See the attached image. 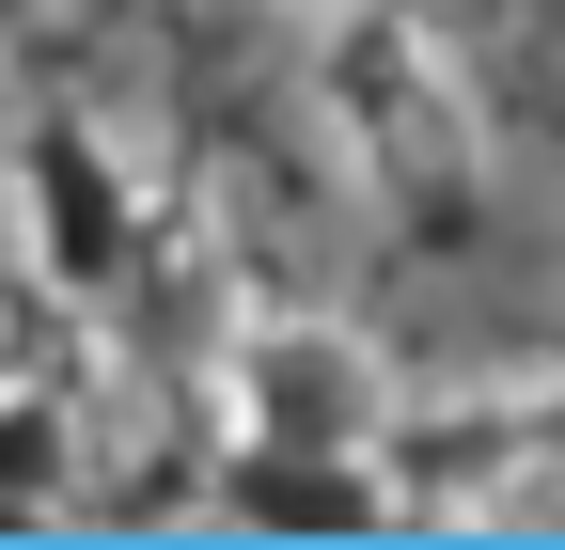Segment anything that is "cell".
Listing matches in <instances>:
<instances>
[{"instance_id": "cell-7", "label": "cell", "mask_w": 565, "mask_h": 550, "mask_svg": "<svg viewBox=\"0 0 565 550\" xmlns=\"http://www.w3.org/2000/svg\"><path fill=\"white\" fill-rule=\"evenodd\" d=\"M17 17H32V0H0V32H17Z\"/></svg>"}, {"instance_id": "cell-6", "label": "cell", "mask_w": 565, "mask_h": 550, "mask_svg": "<svg viewBox=\"0 0 565 550\" xmlns=\"http://www.w3.org/2000/svg\"><path fill=\"white\" fill-rule=\"evenodd\" d=\"M252 17H330V0H252Z\"/></svg>"}, {"instance_id": "cell-3", "label": "cell", "mask_w": 565, "mask_h": 550, "mask_svg": "<svg viewBox=\"0 0 565 550\" xmlns=\"http://www.w3.org/2000/svg\"><path fill=\"white\" fill-rule=\"evenodd\" d=\"M17 236H32V267L47 284H126V252H141V189H126V158L95 142V126H32L17 142Z\"/></svg>"}, {"instance_id": "cell-4", "label": "cell", "mask_w": 565, "mask_h": 550, "mask_svg": "<svg viewBox=\"0 0 565 550\" xmlns=\"http://www.w3.org/2000/svg\"><path fill=\"white\" fill-rule=\"evenodd\" d=\"M221 519L252 535H393V456L377 441H221Z\"/></svg>"}, {"instance_id": "cell-2", "label": "cell", "mask_w": 565, "mask_h": 550, "mask_svg": "<svg viewBox=\"0 0 565 550\" xmlns=\"http://www.w3.org/2000/svg\"><path fill=\"white\" fill-rule=\"evenodd\" d=\"M393 425V362L345 315H236L221 330V441H377Z\"/></svg>"}, {"instance_id": "cell-5", "label": "cell", "mask_w": 565, "mask_h": 550, "mask_svg": "<svg viewBox=\"0 0 565 550\" xmlns=\"http://www.w3.org/2000/svg\"><path fill=\"white\" fill-rule=\"evenodd\" d=\"M63 488H79V409L32 393V378H0V519H47Z\"/></svg>"}, {"instance_id": "cell-1", "label": "cell", "mask_w": 565, "mask_h": 550, "mask_svg": "<svg viewBox=\"0 0 565 550\" xmlns=\"http://www.w3.org/2000/svg\"><path fill=\"white\" fill-rule=\"evenodd\" d=\"M315 110H330L345 173H362L377 204H408V221H456L471 173H487V110H471V80H456V47L408 32L393 0H330V32H315Z\"/></svg>"}]
</instances>
